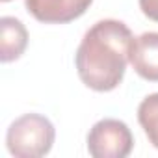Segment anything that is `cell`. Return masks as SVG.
Wrapping results in <instances>:
<instances>
[{"label":"cell","instance_id":"cell-6","mask_svg":"<svg viewBox=\"0 0 158 158\" xmlns=\"http://www.w3.org/2000/svg\"><path fill=\"white\" fill-rule=\"evenodd\" d=\"M28 47V30L17 17L0 19V61L19 60Z\"/></svg>","mask_w":158,"mask_h":158},{"label":"cell","instance_id":"cell-4","mask_svg":"<svg viewBox=\"0 0 158 158\" xmlns=\"http://www.w3.org/2000/svg\"><path fill=\"white\" fill-rule=\"evenodd\" d=\"M93 0H24L28 13L45 24H65L82 17Z\"/></svg>","mask_w":158,"mask_h":158},{"label":"cell","instance_id":"cell-8","mask_svg":"<svg viewBox=\"0 0 158 158\" xmlns=\"http://www.w3.org/2000/svg\"><path fill=\"white\" fill-rule=\"evenodd\" d=\"M138 2H139L141 13H143L147 19L158 23V0H138Z\"/></svg>","mask_w":158,"mask_h":158},{"label":"cell","instance_id":"cell-9","mask_svg":"<svg viewBox=\"0 0 158 158\" xmlns=\"http://www.w3.org/2000/svg\"><path fill=\"white\" fill-rule=\"evenodd\" d=\"M2 2H10V0H2Z\"/></svg>","mask_w":158,"mask_h":158},{"label":"cell","instance_id":"cell-3","mask_svg":"<svg viewBox=\"0 0 158 158\" xmlns=\"http://www.w3.org/2000/svg\"><path fill=\"white\" fill-rule=\"evenodd\" d=\"M134 149V136L125 121L101 119L88 132V152L93 158H127Z\"/></svg>","mask_w":158,"mask_h":158},{"label":"cell","instance_id":"cell-1","mask_svg":"<svg viewBox=\"0 0 158 158\" xmlns=\"http://www.w3.org/2000/svg\"><path fill=\"white\" fill-rule=\"evenodd\" d=\"M132 43L134 35L123 21L102 19L95 23L84 34L74 54L82 84L99 93L114 91L125 78Z\"/></svg>","mask_w":158,"mask_h":158},{"label":"cell","instance_id":"cell-5","mask_svg":"<svg viewBox=\"0 0 158 158\" xmlns=\"http://www.w3.org/2000/svg\"><path fill=\"white\" fill-rule=\"evenodd\" d=\"M130 65L147 82H158V32H145L134 37Z\"/></svg>","mask_w":158,"mask_h":158},{"label":"cell","instance_id":"cell-7","mask_svg":"<svg viewBox=\"0 0 158 158\" xmlns=\"http://www.w3.org/2000/svg\"><path fill=\"white\" fill-rule=\"evenodd\" d=\"M138 123L152 143V147L158 149V93H151L139 102Z\"/></svg>","mask_w":158,"mask_h":158},{"label":"cell","instance_id":"cell-2","mask_svg":"<svg viewBox=\"0 0 158 158\" xmlns=\"http://www.w3.org/2000/svg\"><path fill=\"white\" fill-rule=\"evenodd\" d=\"M54 139L56 128L41 114L17 117L6 132V147L15 158H41L50 152Z\"/></svg>","mask_w":158,"mask_h":158}]
</instances>
